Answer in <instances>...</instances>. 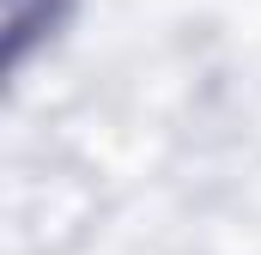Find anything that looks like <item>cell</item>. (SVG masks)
<instances>
[{"mask_svg":"<svg viewBox=\"0 0 261 255\" xmlns=\"http://www.w3.org/2000/svg\"><path fill=\"white\" fill-rule=\"evenodd\" d=\"M55 18H61V0H6V61H24Z\"/></svg>","mask_w":261,"mask_h":255,"instance_id":"cell-1","label":"cell"}]
</instances>
